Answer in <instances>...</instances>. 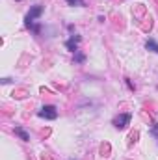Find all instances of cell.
<instances>
[{
    "label": "cell",
    "instance_id": "cell-1",
    "mask_svg": "<svg viewBox=\"0 0 158 160\" xmlns=\"http://www.w3.org/2000/svg\"><path fill=\"white\" fill-rule=\"evenodd\" d=\"M41 15H43V6L41 4H36V6H32L30 8V11L26 13V17H24V26L26 28H34V21L36 19H39Z\"/></svg>",
    "mask_w": 158,
    "mask_h": 160
},
{
    "label": "cell",
    "instance_id": "cell-2",
    "mask_svg": "<svg viewBox=\"0 0 158 160\" xmlns=\"http://www.w3.org/2000/svg\"><path fill=\"white\" fill-rule=\"evenodd\" d=\"M37 116H39L41 119L54 121L56 118H58V110H56V106H52V104H47V106H43L39 112H37Z\"/></svg>",
    "mask_w": 158,
    "mask_h": 160
},
{
    "label": "cell",
    "instance_id": "cell-3",
    "mask_svg": "<svg viewBox=\"0 0 158 160\" xmlns=\"http://www.w3.org/2000/svg\"><path fill=\"white\" fill-rule=\"evenodd\" d=\"M130 119H132V114H119L117 118L114 119V127L117 130H125L130 125Z\"/></svg>",
    "mask_w": 158,
    "mask_h": 160
},
{
    "label": "cell",
    "instance_id": "cell-4",
    "mask_svg": "<svg viewBox=\"0 0 158 160\" xmlns=\"http://www.w3.org/2000/svg\"><path fill=\"white\" fill-rule=\"evenodd\" d=\"M80 41H82V38H80L78 34L71 36L69 39L65 41V47H67V50H69V52H73V54H75V52H78V43H80Z\"/></svg>",
    "mask_w": 158,
    "mask_h": 160
},
{
    "label": "cell",
    "instance_id": "cell-5",
    "mask_svg": "<svg viewBox=\"0 0 158 160\" xmlns=\"http://www.w3.org/2000/svg\"><path fill=\"white\" fill-rule=\"evenodd\" d=\"M13 130H15V134H17V136H19L22 142H30V134H28V132H26L22 127H15Z\"/></svg>",
    "mask_w": 158,
    "mask_h": 160
},
{
    "label": "cell",
    "instance_id": "cell-6",
    "mask_svg": "<svg viewBox=\"0 0 158 160\" xmlns=\"http://www.w3.org/2000/svg\"><path fill=\"white\" fill-rule=\"evenodd\" d=\"M145 48H147V50H151V52H155V54H158V43L155 39H147Z\"/></svg>",
    "mask_w": 158,
    "mask_h": 160
},
{
    "label": "cell",
    "instance_id": "cell-7",
    "mask_svg": "<svg viewBox=\"0 0 158 160\" xmlns=\"http://www.w3.org/2000/svg\"><path fill=\"white\" fill-rule=\"evenodd\" d=\"M149 134L156 140V143H158V123H151V127H149Z\"/></svg>",
    "mask_w": 158,
    "mask_h": 160
},
{
    "label": "cell",
    "instance_id": "cell-8",
    "mask_svg": "<svg viewBox=\"0 0 158 160\" xmlns=\"http://www.w3.org/2000/svg\"><path fill=\"white\" fill-rule=\"evenodd\" d=\"M86 62V54H82V52H75V63H84Z\"/></svg>",
    "mask_w": 158,
    "mask_h": 160
},
{
    "label": "cell",
    "instance_id": "cell-9",
    "mask_svg": "<svg viewBox=\"0 0 158 160\" xmlns=\"http://www.w3.org/2000/svg\"><path fill=\"white\" fill-rule=\"evenodd\" d=\"M69 6H77V8H84L86 6V2L84 0H65Z\"/></svg>",
    "mask_w": 158,
    "mask_h": 160
},
{
    "label": "cell",
    "instance_id": "cell-10",
    "mask_svg": "<svg viewBox=\"0 0 158 160\" xmlns=\"http://www.w3.org/2000/svg\"><path fill=\"white\" fill-rule=\"evenodd\" d=\"M125 84H126V86H128V88H130L132 91L136 89V88H134V84H132V82H130V80H128V78H125Z\"/></svg>",
    "mask_w": 158,
    "mask_h": 160
},
{
    "label": "cell",
    "instance_id": "cell-11",
    "mask_svg": "<svg viewBox=\"0 0 158 160\" xmlns=\"http://www.w3.org/2000/svg\"><path fill=\"white\" fill-rule=\"evenodd\" d=\"M9 82H13L11 78H2V84H9Z\"/></svg>",
    "mask_w": 158,
    "mask_h": 160
}]
</instances>
